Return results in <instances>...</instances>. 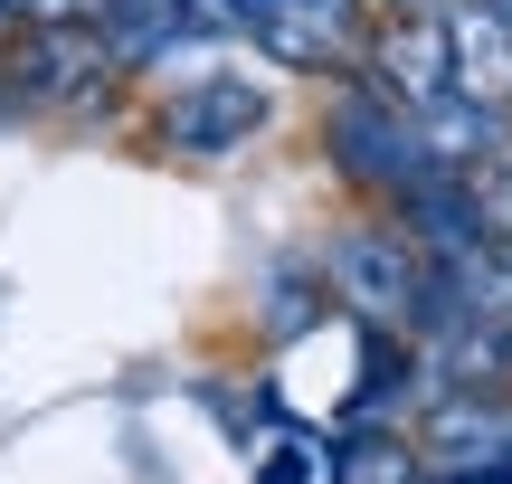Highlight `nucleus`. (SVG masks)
Here are the masks:
<instances>
[{"mask_svg":"<svg viewBox=\"0 0 512 484\" xmlns=\"http://www.w3.org/2000/svg\"><path fill=\"white\" fill-rule=\"evenodd\" d=\"M323 295L342 304L351 323H380V333H408V342H418L427 247L408 238L399 219H351V228H332V247H323Z\"/></svg>","mask_w":512,"mask_h":484,"instance_id":"nucleus-1","label":"nucleus"},{"mask_svg":"<svg viewBox=\"0 0 512 484\" xmlns=\"http://www.w3.org/2000/svg\"><path fill=\"white\" fill-rule=\"evenodd\" d=\"M418 456L427 475H484V466H512V390H427V418H418Z\"/></svg>","mask_w":512,"mask_h":484,"instance_id":"nucleus-6","label":"nucleus"},{"mask_svg":"<svg viewBox=\"0 0 512 484\" xmlns=\"http://www.w3.org/2000/svg\"><path fill=\"white\" fill-rule=\"evenodd\" d=\"M238 29L294 76H342L370 57V0H238Z\"/></svg>","mask_w":512,"mask_h":484,"instance_id":"nucleus-3","label":"nucleus"},{"mask_svg":"<svg viewBox=\"0 0 512 484\" xmlns=\"http://www.w3.org/2000/svg\"><path fill=\"white\" fill-rule=\"evenodd\" d=\"M266 114H275V95L247 67H200L162 95V143L190 152V162H228V152H247L266 133Z\"/></svg>","mask_w":512,"mask_h":484,"instance_id":"nucleus-4","label":"nucleus"},{"mask_svg":"<svg viewBox=\"0 0 512 484\" xmlns=\"http://www.w3.org/2000/svg\"><path fill=\"white\" fill-rule=\"evenodd\" d=\"M323 152H332V171H342L351 190H370V200H399L408 181H427V143H418V124H408V105H389L370 76H351V86H332V105H323Z\"/></svg>","mask_w":512,"mask_h":484,"instance_id":"nucleus-2","label":"nucleus"},{"mask_svg":"<svg viewBox=\"0 0 512 484\" xmlns=\"http://www.w3.org/2000/svg\"><path fill=\"white\" fill-rule=\"evenodd\" d=\"M484 10H503V19H512V0H484Z\"/></svg>","mask_w":512,"mask_h":484,"instance_id":"nucleus-12","label":"nucleus"},{"mask_svg":"<svg viewBox=\"0 0 512 484\" xmlns=\"http://www.w3.org/2000/svg\"><path fill=\"white\" fill-rule=\"evenodd\" d=\"M256 484H332V466H313V447H304V437H285V447H266V456H256Z\"/></svg>","mask_w":512,"mask_h":484,"instance_id":"nucleus-9","label":"nucleus"},{"mask_svg":"<svg viewBox=\"0 0 512 484\" xmlns=\"http://www.w3.org/2000/svg\"><path fill=\"white\" fill-rule=\"evenodd\" d=\"M332 484H437L418 456V437H389V428H351L332 447Z\"/></svg>","mask_w":512,"mask_h":484,"instance_id":"nucleus-8","label":"nucleus"},{"mask_svg":"<svg viewBox=\"0 0 512 484\" xmlns=\"http://www.w3.org/2000/svg\"><path fill=\"white\" fill-rule=\"evenodd\" d=\"M437 484H512V466H484V475H437Z\"/></svg>","mask_w":512,"mask_h":484,"instance_id":"nucleus-11","label":"nucleus"},{"mask_svg":"<svg viewBox=\"0 0 512 484\" xmlns=\"http://www.w3.org/2000/svg\"><path fill=\"white\" fill-rule=\"evenodd\" d=\"M389 10H399V19H446L456 0H389Z\"/></svg>","mask_w":512,"mask_h":484,"instance_id":"nucleus-10","label":"nucleus"},{"mask_svg":"<svg viewBox=\"0 0 512 484\" xmlns=\"http://www.w3.org/2000/svg\"><path fill=\"white\" fill-rule=\"evenodd\" d=\"M0 76L19 86V105H86V95H105V76H124V67H114L95 19H57V29H19L10 57H0Z\"/></svg>","mask_w":512,"mask_h":484,"instance_id":"nucleus-5","label":"nucleus"},{"mask_svg":"<svg viewBox=\"0 0 512 484\" xmlns=\"http://www.w3.org/2000/svg\"><path fill=\"white\" fill-rule=\"evenodd\" d=\"M446 67H456V95L512 114V19L484 0H456L446 10Z\"/></svg>","mask_w":512,"mask_h":484,"instance_id":"nucleus-7","label":"nucleus"}]
</instances>
